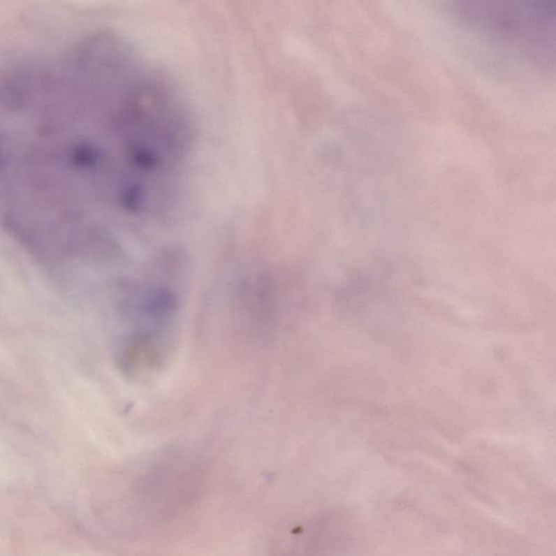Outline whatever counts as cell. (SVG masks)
Returning a JSON list of instances; mask_svg holds the SVG:
<instances>
[{
	"label": "cell",
	"mask_w": 556,
	"mask_h": 556,
	"mask_svg": "<svg viewBox=\"0 0 556 556\" xmlns=\"http://www.w3.org/2000/svg\"><path fill=\"white\" fill-rule=\"evenodd\" d=\"M171 88L110 37L10 72L3 92V207L10 232L41 260L119 250L111 220L172 210L191 147Z\"/></svg>",
	"instance_id": "1"
},
{
	"label": "cell",
	"mask_w": 556,
	"mask_h": 556,
	"mask_svg": "<svg viewBox=\"0 0 556 556\" xmlns=\"http://www.w3.org/2000/svg\"><path fill=\"white\" fill-rule=\"evenodd\" d=\"M117 305L120 332L115 344L117 367L130 377L161 369L171 353L177 327V293L162 281L125 288Z\"/></svg>",
	"instance_id": "2"
},
{
	"label": "cell",
	"mask_w": 556,
	"mask_h": 556,
	"mask_svg": "<svg viewBox=\"0 0 556 556\" xmlns=\"http://www.w3.org/2000/svg\"><path fill=\"white\" fill-rule=\"evenodd\" d=\"M467 29L505 54L556 71L555 0H478L459 3Z\"/></svg>",
	"instance_id": "3"
}]
</instances>
